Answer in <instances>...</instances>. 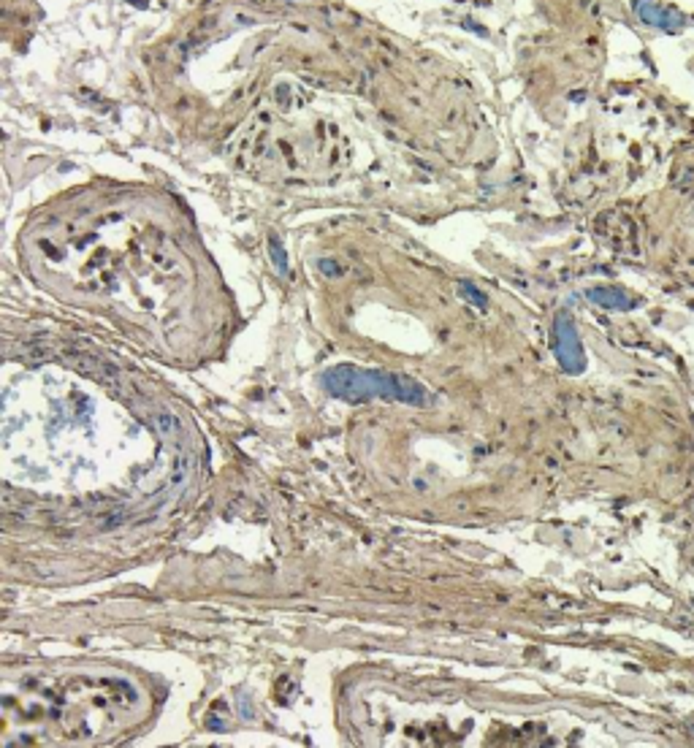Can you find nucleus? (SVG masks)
<instances>
[{"label": "nucleus", "mask_w": 694, "mask_h": 748, "mask_svg": "<svg viewBox=\"0 0 694 748\" xmlns=\"http://www.w3.org/2000/svg\"><path fill=\"white\" fill-rule=\"evenodd\" d=\"M326 391L350 399V402H364V399H396L407 404H426V391L409 380H402L396 374L377 372V369H353V366H339L331 369L323 377Z\"/></svg>", "instance_id": "obj_1"}, {"label": "nucleus", "mask_w": 694, "mask_h": 748, "mask_svg": "<svg viewBox=\"0 0 694 748\" xmlns=\"http://www.w3.org/2000/svg\"><path fill=\"white\" fill-rule=\"evenodd\" d=\"M556 353H559V361L570 369V372H581L584 369V350H581V342L578 334L572 328L570 320H559L556 326Z\"/></svg>", "instance_id": "obj_2"}, {"label": "nucleus", "mask_w": 694, "mask_h": 748, "mask_svg": "<svg viewBox=\"0 0 694 748\" xmlns=\"http://www.w3.org/2000/svg\"><path fill=\"white\" fill-rule=\"evenodd\" d=\"M637 11L651 22V25H662V28H675V17H667L664 11H657L651 3H637Z\"/></svg>", "instance_id": "obj_3"}, {"label": "nucleus", "mask_w": 694, "mask_h": 748, "mask_svg": "<svg viewBox=\"0 0 694 748\" xmlns=\"http://www.w3.org/2000/svg\"><path fill=\"white\" fill-rule=\"evenodd\" d=\"M591 299L599 301L602 306H629V301L616 291H591Z\"/></svg>", "instance_id": "obj_4"}]
</instances>
